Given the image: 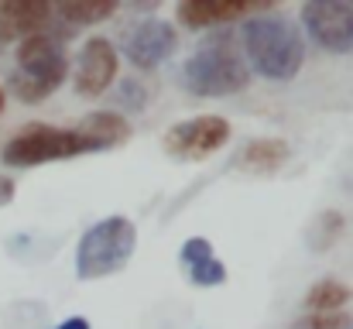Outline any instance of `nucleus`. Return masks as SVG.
<instances>
[{
    "mask_svg": "<svg viewBox=\"0 0 353 329\" xmlns=\"http://www.w3.org/2000/svg\"><path fill=\"white\" fill-rule=\"evenodd\" d=\"M240 52L247 59L250 76H264L274 83H288L305 66V38L288 14L264 10L243 21Z\"/></svg>",
    "mask_w": 353,
    "mask_h": 329,
    "instance_id": "obj_1",
    "label": "nucleus"
},
{
    "mask_svg": "<svg viewBox=\"0 0 353 329\" xmlns=\"http://www.w3.org/2000/svg\"><path fill=\"white\" fill-rule=\"evenodd\" d=\"M182 86L192 97H234L250 86V69L234 31H210L182 66Z\"/></svg>",
    "mask_w": 353,
    "mask_h": 329,
    "instance_id": "obj_2",
    "label": "nucleus"
},
{
    "mask_svg": "<svg viewBox=\"0 0 353 329\" xmlns=\"http://www.w3.org/2000/svg\"><path fill=\"white\" fill-rule=\"evenodd\" d=\"M65 79H69V55H65L62 41H55L45 31L17 41V66H14L7 86L21 103L48 100Z\"/></svg>",
    "mask_w": 353,
    "mask_h": 329,
    "instance_id": "obj_3",
    "label": "nucleus"
},
{
    "mask_svg": "<svg viewBox=\"0 0 353 329\" xmlns=\"http://www.w3.org/2000/svg\"><path fill=\"white\" fill-rule=\"evenodd\" d=\"M137 247V226L130 217H103L93 223L76 247V278L100 281L123 271Z\"/></svg>",
    "mask_w": 353,
    "mask_h": 329,
    "instance_id": "obj_4",
    "label": "nucleus"
},
{
    "mask_svg": "<svg viewBox=\"0 0 353 329\" xmlns=\"http://www.w3.org/2000/svg\"><path fill=\"white\" fill-rule=\"evenodd\" d=\"M93 144L76 134V127H52V123H28L7 137L0 148V161L7 168H34L45 161H65L90 154Z\"/></svg>",
    "mask_w": 353,
    "mask_h": 329,
    "instance_id": "obj_5",
    "label": "nucleus"
},
{
    "mask_svg": "<svg viewBox=\"0 0 353 329\" xmlns=\"http://www.w3.org/2000/svg\"><path fill=\"white\" fill-rule=\"evenodd\" d=\"M227 141H230V120H223L216 113L179 120L161 137L168 158H175V161H203V158L216 154Z\"/></svg>",
    "mask_w": 353,
    "mask_h": 329,
    "instance_id": "obj_6",
    "label": "nucleus"
},
{
    "mask_svg": "<svg viewBox=\"0 0 353 329\" xmlns=\"http://www.w3.org/2000/svg\"><path fill=\"white\" fill-rule=\"evenodd\" d=\"M302 28L323 52H333V55L353 52V3L312 0L302 7Z\"/></svg>",
    "mask_w": 353,
    "mask_h": 329,
    "instance_id": "obj_7",
    "label": "nucleus"
},
{
    "mask_svg": "<svg viewBox=\"0 0 353 329\" xmlns=\"http://www.w3.org/2000/svg\"><path fill=\"white\" fill-rule=\"evenodd\" d=\"M117 69H120V55L114 48V41L107 38H86L79 55H76V69H72V86L79 97L93 100L100 93H107L117 83Z\"/></svg>",
    "mask_w": 353,
    "mask_h": 329,
    "instance_id": "obj_8",
    "label": "nucleus"
},
{
    "mask_svg": "<svg viewBox=\"0 0 353 329\" xmlns=\"http://www.w3.org/2000/svg\"><path fill=\"white\" fill-rule=\"evenodd\" d=\"M175 48H179V31L161 17L137 21L123 34V55L134 69H158L165 59H172Z\"/></svg>",
    "mask_w": 353,
    "mask_h": 329,
    "instance_id": "obj_9",
    "label": "nucleus"
},
{
    "mask_svg": "<svg viewBox=\"0 0 353 329\" xmlns=\"http://www.w3.org/2000/svg\"><path fill=\"white\" fill-rule=\"evenodd\" d=\"M264 10H271V7L257 3V0H182L175 14L185 28L199 31V28H227V24L247 21Z\"/></svg>",
    "mask_w": 353,
    "mask_h": 329,
    "instance_id": "obj_10",
    "label": "nucleus"
},
{
    "mask_svg": "<svg viewBox=\"0 0 353 329\" xmlns=\"http://www.w3.org/2000/svg\"><path fill=\"white\" fill-rule=\"evenodd\" d=\"M52 21V3L41 0H0V45L41 34Z\"/></svg>",
    "mask_w": 353,
    "mask_h": 329,
    "instance_id": "obj_11",
    "label": "nucleus"
},
{
    "mask_svg": "<svg viewBox=\"0 0 353 329\" xmlns=\"http://www.w3.org/2000/svg\"><path fill=\"white\" fill-rule=\"evenodd\" d=\"M179 264L185 268V278L199 288H216L227 281V264L216 257L206 237H189L179 250Z\"/></svg>",
    "mask_w": 353,
    "mask_h": 329,
    "instance_id": "obj_12",
    "label": "nucleus"
},
{
    "mask_svg": "<svg viewBox=\"0 0 353 329\" xmlns=\"http://www.w3.org/2000/svg\"><path fill=\"white\" fill-rule=\"evenodd\" d=\"M76 134L86 137V141L93 144V151H110V148H117L123 141H130L134 127H130V120H127L123 113L97 110V113H90V117H83V120L76 123Z\"/></svg>",
    "mask_w": 353,
    "mask_h": 329,
    "instance_id": "obj_13",
    "label": "nucleus"
},
{
    "mask_svg": "<svg viewBox=\"0 0 353 329\" xmlns=\"http://www.w3.org/2000/svg\"><path fill=\"white\" fill-rule=\"evenodd\" d=\"M288 158H292L288 141H281V137H254V141H247L236 151L234 168H243V172H278Z\"/></svg>",
    "mask_w": 353,
    "mask_h": 329,
    "instance_id": "obj_14",
    "label": "nucleus"
},
{
    "mask_svg": "<svg viewBox=\"0 0 353 329\" xmlns=\"http://www.w3.org/2000/svg\"><path fill=\"white\" fill-rule=\"evenodd\" d=\"M117 0H62L52 7V14L59 21H65L69 28H86V24H103L117 14Z\"/></svg>",
    "mask_w": 353,
    "mask_h": 329,
    "instance_id": "obj_15",
    "label": "nucleus"
},
{
    "mask_svg": "<svg viewBox=\"0 0 353 329\" xmlns=\"http://www.w3.org/2000/svg\"><path fill=\"white\" fill-rule=\"evenodd\" d=\"M350 295L353 292L343 285V281L323 278V281H316V285L305 292L302 306H305L309 312H343V306L350 302Z\"/></svg>",
    "mask_w": 353,
    "mask_h": 329,
    "instance_id": "obj_16",
    "label": "nucleus"
},
{
    "mask_svg": "<svg viewBox=\"0 0 353 329\" xmlns=\"http://www.w3.org/2000/svg\"><path fill=\"white\" fill-rule=\"evenodd\" d=\"M343 226H347V217L343 213H336V210H326V213H319L316 223H312V230L305 233V240H309V247L312 250H330L333 243H336V237L343 233Z\"/></svg>",
    "mask_w": 353,
    "mask_h": 329,
    "instance_id": "obj_17",
    "label": "nucleus"
},
{
    "mask_svg": "<svg viewBox=\"0 0 353 329\" xmlns=\"http://www.w3.org/2000/svg\"><path fill=\"white\" fill-rule=\"evenodd\" d=\"M288 329H353V319L347 312H305Z\"/></svg>",
    "mask_w": 353,
    "mask_h": 329,
    "instance_id": "obj_18",
    "label": "nucleus"
},
{
    "mask_svg": "<svg viewBox=\"0 0 353 329\" xmlns=\"http://www.w3.org/2000/svg\"><path fill=\"white\" fill-rule=\"evenodd\" d=\"M117 103L127 107V113H137V110H144V103H148V93H144V86L137 79H123L117 90Z\"/></svg>",
    "mask_w": 353,
    "mask_h": 329,
    "instance_id": "obj_19",
    "label": "nucleus"
},
{
    "mask_svg": "<svg viewBox=\"0 0 353 329\" xmlns=\"http://www.w3.org/2000/svg\"><path fill=\"white\" fill-rule=\"evenodd\" d=\"M10 199H14V179L0 175V206H7Z\"/></svg>",
    "mask_w": 353,
    "mask_h": 329,
    "instance_id": "obj_20",
    "label": "nucleus"
},
{
    "mask_svg": "<svg viewBox=\"0 0 353 329\" xmlns=\"http://www.w3.org/2000/svg\"><path fill=\"white\" fill-rule=\"evenodd\" d=\"M59 329H90V323H86L83 316H72V319H65Z\"/></svg>",
    "mask_w": 353,
    "mask_h": 329,
    "instance_id": "obj_21",
    "label": "nucleus"
},
{
    "mask_svg": "<svg viewBox=\"0 0 353 329\" xmlns=\"http://www.w3.org/2000/svg\"><path fill=\"white\" fill-rule=\"evenodd\" d=\"M0 113H3V86H0Z\"/></svg>",
    "mask_w": 353,
    "mask_h": 329,
    "instance_id": "obj_22",
    "label": "nucleus"
}]
</instances>
